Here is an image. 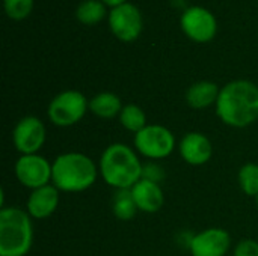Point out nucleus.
<instances>
[{"instance_id":"f257e3e1","label":"nucleus","mask_w":258,"mask_h":256,"mask_svg":"<svg viewBox=\"0 0 258 256\" xmlns=\"http://www.w3.org/2000/svg\"><path fill=\"white\" fill-rule=\"evenodd\" d=\"M216 115L228 127L246 128L258 119V86L249 80L227 83L216 101Z\"/></svg>"},{"instance_id":"f8f14e48","label":"nucleus","mask_w":258,"mask_h":256,"mask_svg":"<svg viewBox=\"0 0 258 256\" xmlns=\"http://www.w3.org/2000/svg\"><path fill=\"white\" fill-rule=\"evenodd\" d=\"M181 158L190 166H203L213 155V146L210 139L198 131H190L183 136L178 143Z\"/></svg>"},{"instance_id":"f3484780","label":"nucleus","mask_w":258,"mask_h":256,"mask_svg":"<svg viewBox=\"0 0 258 256\" xmlns=\"http://www.w3.org/2000/svg\"><path fill=\"white\" fill-rule=\"evenodd\" d=\"M112 211H113V216L122 222H128L136 216L139 210L135 204L130 189L115 192L113 199H112Z\"/></svg>"},{"instance_id":"1a4fd4ad","label":"nucleus","mask_w":258,"mask_h":256,"mask_svg":"<svg viewBox=\"0 0 258 256\" xmlns=\"http://www.w3.org/2000/svg\"><path fill=\"white\" fill-rule=\"evenodd\" d=\"M109 26L121 41H135L142 30V17L139 9L132 3H122L112 8L109 14Z\"/></svg>"},{"instance_id":"aec40b11","label":"nucleus","mask_w":258,"mask_h":256,"mask_svg":"<svg viewBox=\"0 0 258 256\" xmlns=\"http://www.w3.org/2000/svg\"><path fill=\"white\" fill-rule=\"evenodd\" d=\"M239 186L246 196L257 198L258 196V164L257 163H246L240 167L239 175Z\"/></svg>"},{"instance_id":"423d86ee","label":"nucleus","mask_w":258,"mask_h":256,"mask_svg":"<svg viewBox=\"0 0 258 256\" xmlns=\"http://www.w3.org/2000/svg\"><path fill=\"white\" fill-rule=\"evenodd\" d=\"M136 151L150 160H160L169 157L175 149V137L172 131L159 124H148L133 139Z\"/></svg>"},{"instance_id":"b1692460","label":"nucleus","mask_w":258,"mask_h":256,"mask_svg":"<svg viewBox=\"0 0 258 256\" xmlns=\"http://www.w3.org/2000/svg\"><path fill=\"white\" fill-rule=\"evenodd\" d=\"M106 5H110V6H119V5H122V3H125V0H103Z\"/></svg>"},{"instance_id":"f03ea898","label":"nucleus","mask_w":258,"mask_h":256,"mask_svg":"<svg viewBox=\"0 0 258 256\" xmlns=\"http://www.w3.org/2000/svg\"><path fill=\"white\" fill-rule=\"evenodd\" d=\"M98 170L107 186L125 190L142 180L144 164L133 148L125 143H112L103 151Z\"/></svg>"},{"instance_id":"412c9836","label":"nucleus","mask_w":258,"mask_h":256,"mask_svg":"<svg viewBox=\"0 0 258 256\" xmlns=\"http://www.w3.org/2000/svg\"><path fill=\"white\" fill-rule=\"evenodd\" d=\"M33 8V0H5V11L12 20L26 18Z\"/></svg>"},{"instance_id":"ddd939ff","label":"nucleus","mask_w":258,"mask_h":256,"mask_svg":"<svg viewBox=\"0 0 258 256\" xmlns=\"http://www.w3.org/2000/svg\"><path fill=\"white\" fill-rule=\"evenodd\" d=\"M60 192L53 186H44L36 190H32L27 199V213L32 219L44 220L48 219L59 207Z\"/></svg>"},{"instance_id":"9b49d317","label":"nucleus","mask_w":258,"mask_h":256,"mask_svg":"<svg viewBox=\"0 0 258 256\" xmlns=\"http://www.w3.org/2000/svg\"><path fill=\"white\" fill-rule=\"evenodd\" d=\"M231 247V237L222 228H209L195 234L189 241L192 256H225Z\"/></svg>"},{"instance_id":"5701e85b","label":"nucleus","mask_w":258,"mask_h":256,"mask_svg":"<svg viewBox=\"0 0 258 256\" xmlns=\"http://www.w3.org/2000/svg\"><path fill=\"white\" fill-rule=\"evenodd\" d=\"M142 178L150 180V181H154V183H159L163 178V169L159 164H154V163L144 164Z\"/></svg>"},{"instance_id":"39448f33","label":"nucleus","mask_w":258,"mask_h":256,"mask_svg":"<svg viewBox=\"0 0 258 256\" xmlns=\"http://www.w3.org/2000/svg\"><path fill=\"white\" fill-rule=\"evenodd\" d=\"M89 110V101L79 91H63L48 104V119L56 127H71L83 119Z\"/></svg>"},{"instance_id":"dca6fc26","label":"nucleus","mask_w":258,"mask_h":256,"mask_svg":"<svg viewBox=\"0 0 258 256\" xmlns=\"http://www.w3.org/2000/svg\"><path fill=\"white\" fill-rule=\"evenodd\" d=\"M122 107L124 106L121 103V98L113 92L97 94L89 101V110L101 119H112L115 116H119Z\"/></svg>"},{"instance_id":"20e7f679","label":"nucleus","mask_w":258,"mask_h":256,"mask_svg":"<svg viewBox=\"0 0 258 256\" xmlns=\"http://www.w3.org/2000/svg\"><path fill=\"white\" fill-rule=\"evenodd\" d=\"M33 243V225L27 211L18 207L0 210V256H26Z\"/></svg>"},{"instance_id":"6ab92c4d","label":"nucleus","mask_w":258,"mask_h":256,"mask_svg":"<svg viewBox=\"0 0 258 256\" xmlns=\"http://www.w3.org/2000/svg\"><path fill=\"white\" fill-rule=\"evenodd\" d=\"M76 15L77 20L83 24H95L104 18L106 8L100 0H85L77 6Z\"/></svg>"},{"instance_id":"9d476101","label":"nucleus","mask_w":258,"mask_h":256,"mask_svg":"<svg viewBox=\"0 0 258 256\" xmlns=\"http://www.w3.org/2000/svg\"><path fill=\"white\" fill-rule=\"evenodd\" d=\"M180 23L184 33L197 42H207L213 39L218 29L213 14L201 6L187 8L181 15Z\"/></svg>"},{"instance_id":"a211bd4d","label":"nucleus","mask_w":258,"mask_h":256,"mask_svg":"<svg viewBox=\"0 0 258 256\" xmlns=\"http://www.w3.org/2000/svg\"><path fill=\"white\" fill-rule=\"evenodd\" d=\"M119 122L121 125L130 131V133H139L142 128H145L148 124H147V115L145 112L136 106V104H127L122 107L121 113H119Z\"/></svg>"},{"instance_id":"4be33fe9","label":"nucleus","mask_w":258,"mask_h":256,"mask_svg":"<svg viewBox=\"0 0 258 256\" xmlns=\"http://www.w3.org/2000/svg\"><path fill=\"white\" fill-rule=\"evenodd\" d=\"M233 256H258V241L252 238H245L237 243Z\"/></svg>"},{"instance_id":"393cba45","label":"nucleus","mask_w":258,"mask_h":256,"mask_svg":"<svg viewBox=\"0 0 258 256\" xmlns=\"http://www.w3.org/2000/svg\"><path fill=\"white\" fill-rule=\"evenodd\" d=\"M255 199H257V207H258V196H257V198H255Z\"/></svg>"},{"instance_id":"6e6552de","label":"nucleus","mask_w":258,"mask_h":256,"mask_svg":"<svg viewBox=\"0 0 258 256\" xmlns=\"http://www.w3.org/2000/svg\"><path fill=\"white\" fill-rule=\"evenodd\" d=\"M47 131L44 122L36 116L21 118L12 131V142L21 155L36 154L45 143Z\"/></svg>"},{"instance_id":"0eeeda50","label":"nucleus","mask_w":258,"mask_h":256,"mask_svg":"<svg viewBox=\"0 0 258 256\" xmlns=\"http://www.w3.org/2000/svg\"><path fill=\"white\" fill-rule=\"evenodd\" d=\"M53 164L42 155H21L15 163V177L21 186L36 190L51 181Z\"/></svg>"},{"instance_id":"7ed1b4c3","label":"nucleus","mask_w":258,"mask_h":256,"mask_svg":"<svg viewBox=\"0 0 258 256\" xmlns=\"http://www.w3.org/2000/svg\"><path fill=\"white\" fill-rule=\"evenodd\" d=\"M51 183L59 192L80 193L88 190L97 181V164L91 157L82 152H65L54 158Z\"/></svg>"},{"instance_id":"2eb2a0df","label":"nucleus","mask_w":258,"mask_h":256,"mask_svg":"<svg viewBox=\"0 0 258 256\" xmlns=\"http://www.w3.org/2000/svg\"><path fill=\"white\" fill-rule=\"evenodd\" d=\"M221 89L213 81H198L192 84L186 92V101L189 107L195 110H203L216 104Z\"/></svg>"},{"instance_id":"4468645a","label":"nucleus","mask_w":258,"mask_h":256,"mask_svg":"<svg viewBox=\"0 0 258 256\" xmlns=\"http://www.w3.org/2000/svg\"><path fill=\"white\" fill-rule=\"evenodd\" d=\"M130 190H132L135 204L139 211L153 214V213H157L163 207L165 196L159 183L142 178Z\"/></svg>"}]
</instances>
